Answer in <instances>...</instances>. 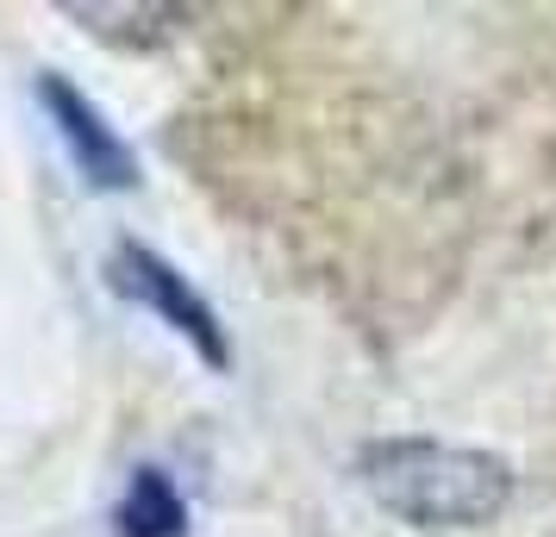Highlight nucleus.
<instances>
[{
  "label": "nucleus",
  "mask_w": 556,
  "mask_h": 537,
  "mask_svg": "<svg viewBox=\"0 0 556 537\" xmlns=\"http://www.w3.org/2000/svg\"><path fill=\"white\" fill-rule=\"evenodd\" d=\"M356 482L406 525L426 532H476L513 500V462L476 444L444 437H381L356 450Z\"/></svg>",
  "instance_id": "nucleus-1"
},
{
  "label": "nucleus",
  "mask_w": 556,
  "mask_h": 537,
  "mask_svg": "<svg viewBox=\"0 0 556 537\" xmlns=\"http://www.w3.org/2000/svg\"><path fill=\"white\" fill-rule=\"evenodd\" d=\"M106 282L119 287L126 301H138L144 312H156V325H169L176 337H188V344L213 362V369H231V344H226L219 312L194 294V282L181 276L169 256H156L151 244L126 238V244L113 251V263H106Z\"/></svg>",
  "instance_id": "nucleus-2"
},
{
  "label": "nucleus",
  "mask_w": 556,
  "mask_h": 537,
  "mask_svg": "<svg viewBox=\"0 0 556 537\" xmlns=\"http://www.w3.org/2000/svg\"><path fill=\"white\" fill-rule=\"evenodd\" d=\"M38 101H45V113H51L56 138L70 144L76 169L88 176V188H131V181H138V156L126 151V138L106 126V113L81 94L76 81L38 76Z\"/></svg>",
  "instance_id": "nucleus-3"
},
{
  "label": "nucleus",
  "mask_w": 556,
  "mask_h": 537,
  "mask_svg": "<svg viewBox=\"0 0 556 537\" xmlns=\"http://www.w3.org/2000/svg\"><path fill=\"white\" fill-rule=\"evenodd\" d=\"M113 525H119V537H181L188 532V500L176 494V482L163 469H138Z\"/></svg>",
  "instance_id": "nucleus-4"
}]
</instances>
